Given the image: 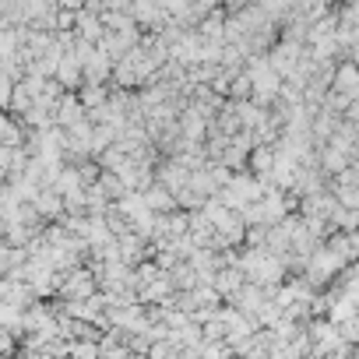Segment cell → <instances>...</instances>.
Segmentation results:
<instances>
[{
  "label": "cell",
  "instance_id": "cell-1",
  "mask_svg": "<svg viewBox=\"0 0 359 359\" xmlns=\"http://www.w3.org/2000/svg\"><path fill=\"white\" fill-rule=\"evenodd\" d=\"M145 201H148V208H152V211L173 208V191H169V187H152V191L145 194Z\"/></svg>",
  "mask_w": 359,
  "mask_h": 359
}]
</instances>
